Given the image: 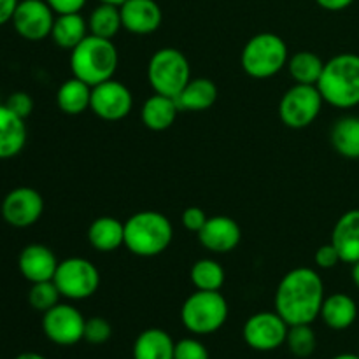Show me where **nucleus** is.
<instances>
[{"instance_id":"nucleus-19","label":"nucleus","mask_w":359,"mask_h":359,"mask_svg":"<svg viewBox=\"0 0 359 359\" xmlns=\"http://www.w3.org/2000/svg\"><path fill=\"white\" fill-rule=\"evenodd\" d=\"M27 123L6 104L0 105V160L18 156L27 146Z\"/></svg>"},{"instance_id":"nucleus-38","label":"nucleus","mask_w":359,"mask_h":359,"mask_svg":"<svg viewBox=\"0 0 359 359\" xmlns=\"http://www.w3.org/2000/svg\"><path fill=\"white\" fill-rule=\"evenodd\" d=\"M56 14L81 13L88 0H46Z\"/></svg>"},{"instance_id":"nucleus-26","label":"nucleus","mask_w":359,"mask_h":359,"mask_svg":"<svg viewBox=\"0 0 359 359\" xmlns=\"http://www.w3.org/2000/svg\"><path fill=\"white\" fill-rule=\"evenodd\" d=\"M56 104L63 114L77 116L90 109L91 86L77 77H70L56 91Z\"/></svg>"},{"instance_id":"nucleus-45","label":"nucleus","mask_w":359,"mask_h":359,"mask_svg":"<svg viewBox=\"0 0 359 359\" xmlns=\"http://www.w3.org/2000/svg\"><path fill=\"white\" fill-rule=\"evenodd\" d=\"M358 354H359V353H358Z\"/></svg>"},{"instance_id":"nucleus-2","label":"nucleus","mask_w":359,"mask_h":359,"mask_svg":"<svg viewBox=\"0 0 359 359\" xmlns=\"http://www.w3.org/2000/svg\"><path fill=\"white\" fill-rule=\"evenodd\" d=\"M174 238V226L165 214L140 210L125 221V248L140 258H153L167 251Z\"/></svg>"},{"instance_id":"nucleus-13","label":"nucleus","mask_w":359,"mask_h":359,"mask_svg":"<svg viewBox=\"0 0 359 359\" xmlns=\"http://www.w3.org/2000/svg\"><path fill=\"white\" fill-rule=\"evenodd\" d=\"M90 109L104 121L125 119L133 109V95L114 77L91 88Z\"/></svg>"},{"instance_id":"nucleus-3","label":"nucleus","mask_w":359,"mask_h":359,"mask_svg":"<svg viewBox=\"0 0 359 359\" xmlns=\"http://www.w3.org/2000/svg\"><path fill=\"white\" fill-rule=\"evenodd\" d=\"M323 100L337 109L359 105V55L340 53L325 63L318 83Z\"/></svg>"},{"instance_id":"nucleus-16","label":"nucleus","mask_w":359,"mask_h":359,"mask_svg":"<svg viewBox=\"0 0 359 359\" xmlns=\"http://www.w3.org/2000/svg\"><path fill=\"white\" fill-rule=\"evenodd\" d=\"M123 28L130 34L149 35L160 28L163 13L154 0H126L119 6Z\"/></svg>"},{"instance_id":"nucleus-12","label":"nucleus","mask_w":359,"mask_h":359,"mask_svg":"<svg viewBox=\"0 0 359 359\" xmlns=\"http://www.w3.org/2000/svg\"><path fill=\"white\" fill-rule=\"evenodd\" d=\"M55 14L46 0H20L11 23L21 39L39 42L51 35Z\"/></svg>"},{"instance_id":"nucleus-31","label":"nucleus","mask_w":359,"mask_h":359,"mask_svg":"<svg viewBox=\"0 0 359 359\" xmlns=\"http://www.w3.org/2000/svg\"><path fill=\"white\" fill-rule=\"evenodd\" d=\"M286 346L290 353L297 358H309L314 354L318 339L311 325H294L290 326L286 337Z\"/></svg>"},{"instance_id":"nucleus-33","label":"nucleus","mask_w":359,"mask_h":359,"mask_svg":"<svg viewBox=\"0 0 359 359\" xmlns=\"http://www.w3.org/2000/svg\"><path fill=\"white\" fill-rule=\"evenodd\" d=\"M112 337V326L104 318H90L84 325V340L91 346H102Z\"/></svg>"},{"instance_id":"nucleus-6","label":"nucleus","mask_w":359,"mask_h":359,"mask_svg":"<svg viewBox=\"0 0 359 359\" xmlns=\"http://www.w3.org/2000/svg\"><path fill=\"white\" fill-rule=\"evenodd\" d=\"M228 302L219 291H200L189 294L181 307V321L193 335H210L224 326Z\"/></svg>"},{"instance_id":"nucleus-37","label":"nucleus","mask_w":359,"mask_h":359,"mask_svg":"<svg viewBox=\"0 0 359 359\" xmlns=\"http://www.w3.org/2000/svg\"><path fill=\"white\" fill-rule=\"evenodd\" d=\"M182 224L188 231H193V233H198L203 228V224L207 223V214L205 210L200 209V207H188V209L182 212Z\"/></svg>"},{"instance_id":"nucleus-40","label":"nucleus","mask_w":359,"mask_h":359,"mask_svg":"<svg viewBox=\"0 0 359 359\" xmlns=\"http://www.w3.org/2000/svg\"><path fill=\"white\" fill-rule=\"evenodd\" d=\"M319 7L325 11H332V13H339V11L347 9L354 4V0H316Z\"/></svg>"},{"instance_id":"nucleus-30","label":"nucleus","mask_w":359,"mask_h":359,"mask_svg":"<svg viewBox=\"0 0 359 359\" xmlns=\"http://www.w3.org/2000/svg\"><path fill=\"white\" fill-rule=\"evenodd\" d=\"M189 279L193 286L200 291H219L226 276H224V269L216 259L203 258L191 266Z\"/></svg>"},{"instance_id":"nucleus-28","label":"nucleus","mask_w":359,"mask_h":359,"mask_svg":"<svg viewBox=\"0 0 359 359\" xmlns=\"http://www.w3.org/2000/svg\"><path fill=\"white\" fill-rule=\"evenodd\" d=\"M325 63L321 56L316 55L312 51H298L287 60V70L290 76L297 84H311V86H318L319 79H321L323 69Z\"/></svg>"},{"instance_id":"nucleus-11","label":"nucleus","mask_w":359,"mask_h":359,"mask_svg":"<svg viewBox=\"0 0 359 359\" xmlns=\"http://www.w3.org/2000/svg\"><path fill=\"white\" fill-rule=\"evenodd\" d=\"M86 319L74 305L58 304L42 316V332L53 344L62 347L76 346L84 340Z\"/></svg>"},{"instance_id":"nucleus-18","label":"nucleus","mask_w":359,"mask_h":359,"mask_svg":"<svg viewBox=\"0 0 359 359\" xmlns=\"http://www.w3.org/2000/svg\"><path fill=\"white\" fill-rule=\"evenodd\" d=\"M332 244L342 263L354 265L359 262V209L347 210L339 217L332 231Z\"/></svg>"},{"instance_id":"nucleus-17","label":"nucleus","mask_w":359,"mask_h":359,"mask_svg":"<svg viewBox=\"0 0 359 359\" xmlns=\"http://www.w3.org/2000/svg\"><path fill=\"white\" fill-rule=\"evenodd\" d=\"M58 259L55 252L42 244H30L20 252L18 258V269L21 276L28 283H44V280H53L56 269H58Z\"/></svg>"},{"instance_id":"nucleus-9","label":"nucleus","mask_w":359,"mask_h":359,"mask_svg":"<svg viewBox=\"0 0 359 359\" xmlns=\"http://www.w3.org/2000/svg\"><path fill=\"white\" fill-rule=\"evenodd\" d=\"M323 104L325 100L318 86L294 83L280 98L279 118L287 128H307L321 114Z\"/></svg>"},{"instance_id":"nucleus-20","label":"nucleus","mask_w":359,"mask_h":359,"mask_svg":"<svg viewBox=\"0 0 359 359\" xmlns=\"http://www.w3.org/2000/svg\"><path fill=\"white\" fill-rule=\"evenodd\" d=\"M319 318L335 332L351 328L358 319V305L349 294L335 293L325 298Z\"/></svg>"},{"instance_id":"nucleus-1","label":"nucleus","mask_w":359,"mask_h":359,"mask_svg":"<svg viewBox=\"0 0 359 359\" xmlns=\"http://www.w3.org/2000/svg\"><path fill=\"white\" fill-rule=\"evenodd\" d=\"M325 283L314 269L298 266L290 270L277 286L276 312L290 326L312 325L321 314Z\"/></svg>"},{"instance_id":"nucleus-27","label":"nucleus","mask_w":359,"mask_h":359,"mask_svg":"<svg viewBox=\"0 0 359 359\" xmlns=\"http://www.w3.org/2000/svg\"><path fill=\"white\" fill-rule=\"evenodd\" d=\"M332 146L340 156L358 160L359 158V118L358 116H344L330 132Z\"/></svg>"},{"instance_id":"nucleus-29","label":"nucleus","mask_w":359,"mask_h":359,"mask_svg":"<svg viewBox=\"0 0 359 359\" xmlns=\"http://www.w3.org/2000/svg\"><path fill=\"white\" fill-rule=\"evenodd\" d=\"M88 28H90L91 35L112 41V37L123 28L119 6L100 2V6L95 7L88 18Z\"/></svg>"},{"instance_id":"nucleus-39","label":"nucleus","mask_w":359,"mask_h":359,"mask_svg":"<svg viewBox=\"0 0 359 359\" xmlns=\"http://www.w3.org/2000/svg\"><path fill=\"white\" fill-rule=\"evenodd\" d=\"M20 0H0V27L13 20Z\"/></svg>"},{"instance_id":"nucleus-8","label":"nucleus","mask_w":359,"mask_h":359,"mask_svg":"<svg viewBox=\"0 0 359 359\" xmlns=\"http://www.w3.org/2000/svg\"><path fill=\"white\" fill-rule=\"evenodd\" d=\"M53 283L62 297L69 300H86L100 287V272L90 259L72 256L58 263Z\"/></svg>"},{"instance_id":"nucleus-22","label":"nucleus","mask_w":359,"mask_h":359,"mask_svg":"<svg viewBox=\"0 0 359 359\" xmlns=\"http://www.w3.org/2000/svg\"><path fill=\"white\" fill-rule=\"evenodd\" d=\"M179 111L181 109H179L175 98L154 93L153 97L144 102L140 118H142L146 128L153 130V132H163L174 125Z\"/></svg>"},{"instance_id":"nucleus-5","label":"nucleus","mask_w":359,"mask_h":359,"mask_svg":"<svg viewBox=\"0 0 359 359\" xmlns=\"http://www.w3.org/2000/svg\"><path fill=\"white\" fill-rule=\"evenodd\" d=\"M290 60V51L283 37L272 32L255 35L244 46L241 55L242 69L255 79H269L279 74Z\"/></svg>"},{"instance_id":"nucleus-44","label":"nucleus","mask_w":359,"mask_h":359,"mask_svg":"<svg viewBox=\"0 0 359 359\" xmlns=\"http://www.w3.org/2000/svg\"><path fill=\"white\" fill-rule=\"evenodd\" d=\"M100 2H104V4H112V6H121V4H125L126 0H100Z\"/></svg>"},{"instance_id":"nucleus-23","label":"nucleus","mask_w":359,"mask_h":359,"mask_svg":"<svg viewBox=\"0 0 359 359\" xmlns=\"http://www.w3.org/2000/svg\"><path fill=\"white\" fill-rule=\"evenodd\" d=\"M91 248L100 252H112L125 245V223L111 216L97 217L88 228Z\"/></svg>"},{"instance_id":"nucleus-4","label":"nucleus","mask_w":359,"mask_h":359,"mask_svg":"<svg viewBox=\"0 0 359 359\" xmlns=\"http://www.w3.org/2000/svg\"><path fill=\"white\" fill-rule=\"evenodd\" d=\"M118 48L111 39L88 35L70 51V70L74 77L84 81L91 88L114 77L118 70Z\"/></svg>"},{"instance_id":"nucleus-7","label":"nucleus","mask_w":359,"mask_h":359,"mask_svg":"<svg viewBox=\"0 0 359 359\" xmlns=\"http://www.w3.org/2000/svg\"><path fill=\"white\" fill-rule=\"evenodd\" d=\"M191 79V67L181 49L161 48L147 63V81L154 93L175 98Z\"/></svg>"},{"instance_id":"nucleus-15","label":"nucleus","mask_w":359,"mask_h":359,"mask_svg":"<svg viewBox=\"0 0 359 359\" xmlns=\"http://www.w3.org/2000/svg\"><path fill=\"white\" fill-rule=\"evenodd\" d=\"M242 230L235 219L228 216H212L198 231V241L207 251L226 255L238 248Z\"/></svg>"},{"instance_id":"nucleus-10","label":"nucleus","mask_w":359,"mask_h":359,"mask_svg":"<svg viewBox=\"0 0 359 359\" xmlns=\"http://www.w3.org/2000/svg\"><path fill=\"white\" fill-rule=\"evenodd\" d=\"M287 330H290V325L276 311L258 312L244 323L242 337L251 349L269 353L286 344Z\"/></svg>"},{"instance_id":"nucleus-35","label":"nucleus","mask_w":359,"mask_h":359,"mask_svg":"<svg viewBox=\"0 0 359 359\" xmlns=\"http://www.w3.org/2000/svg\"><path fill=\"white\" fill-rule=\"evenodd\" d=\"M6 105L14 112V114L27 119L28 116L32 114V111H34V98H32L27 91H14V93L9 95Z\"/></svg>"},{"instance_id":"nucleus-41","label":"nucleus","mask_w":359,"mask_h":359,"mask_svg":"<svg viewBox=\"0 0 359 359\" xmlns=\"http://www.w3.org/2000/svg\"><path fill=\"white\" fill-rule=\"evenodd\" d=\"M16 359H48V358H44L42 354H37V353H23Z\"/></svg>"},{"instance_id":"nucleus-43","label":"nucleus","mask_w":359,"mask_h":359,"mask_svg":"<svg viewBox=\"0 0 359 359\" xmlns=\"http://www.w3.org/2000/svg\"><path fill=\"white\" fill-rule=\"evenodd\" d=\"M332 359H359V354L344 353V354H339V356H335V358H332Z\"/></svg>"},{"instance_id":"nucleus-21","label":"nucleus","mask_w":359,"mask_h":359,"mask_svg":"<svg viewBox=\"0 0 359 359\" xmlns=\"http://www.w3.org/2000/svg\"><path fill=\"white\" fill-rule=\"evenodd\" d=\"M217 100V86L212 79L195 77L189 79L184 90L175 97L179 109L186 112H202L212 107Z\"/></svg>"},{"instance_id":"nucleus-14","label":"nucleus","mask_w":359,"mask_h":359,"mask_svg":"<svg viewBox=\"0 0 359 359\" xmlns=\"http://www.w3.org/2000/svg\"><path fill=\"white\" fill-rule=\"evenodd\" d=\"M4 221L14 228H28L41 219L44 212V198L41 193L28 186L11 189L0 207Z\"/></svg>"},{"instance_id":"nucleus-34","label":"nucleus","mask_w":359,"mask_h":359,"mask_svg":"<svg viewBox=\"0 0 359 359\" xmlns=\"http://www.w3.org/2000/svg\"><path fill=\"white\" fill-rule=\"evenodd\" d=\"M174 359H210L209 351L200 340L182 339L175 342Z\"/></svg>"},{"instance_id":"nucleus-24","label":"nucleus","mask_w":359,"mask_h":359,"mask_svg":"<svg viewBox=\"0 0 359 359\" xmlns=\"http://www.w3.org/2000/svg\"><path fill=\"white\" fill-rule=\"evenodd\" d=\"M175 342L165 330H144L133 342V359H174Z\"/></svg>"},{"instance_id":"nucleus-42","label":"nucleus","mask_w":359,"mask_h":359,"mask_svg":"<svg viewBox=\"0 0 359 359\" xmlns=\"http://www.w3.org/2000/svg\"><path fill=\"white\" fill-rule=\"evenodd\" d=\"M353 283H354V286L359 290V262L353 265Z\"/></svg>"},{"instance_id":"nucleus-32","label":"nucleus","mask_w":359,"mask_h":359,"mask_svg":"<svg viewBox=\"0 0 359 359\" xmlns=\"http://www.w3.org/2000/svg\"><path fill=\"white\" fill-rule=\"evenodd\" d=\"M60 291L53 280H44V283L32 284L30 291H28V304L32 309L39 312H48L55 305L60 304Z\"/></svg>"},{"instance_id":"nucleus-36","label":"nucleus","mask_w":359,"mask_h":359,"mask_svg":"<svg viewBox=\"0 0 359 359\" xmlns=\"http://www.w3.org/2000/svg\"><path fill=\"white\" fill-rule=\"evenodd\" d=\"M314 262L319 269L330 270V269H333V266L339 265V263H342V259H340V255H339V251L335 249V245L330 242V244L321 245V248L316 251Z\"/></svg>"},{"instance_id":"nucleus-25","label":"nucleus","mask_w":359,"mask_h":359,"mask_svg":"<svg viewBox=\"0 0 359 359\" xmlns=\"http://www.w3.org/2000/svg\"><path fill=\"white\" fill-rule=\"evenodd\" d=\"M90 35L88 20L81 16V13L70 14H56L55 25L49 37L53 39L58 48L70 49L72 51L76 46H79L84 39Z\"/></svg>"}]
</instances>
